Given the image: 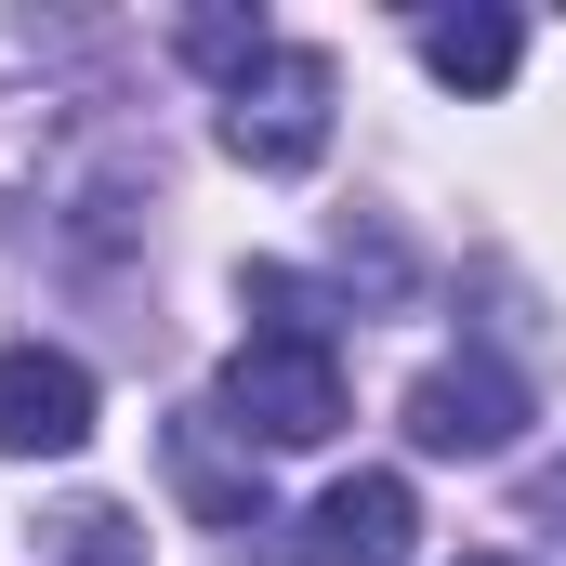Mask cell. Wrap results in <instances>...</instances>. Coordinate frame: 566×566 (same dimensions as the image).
I'll list each match as a JSON object with an SVG mask.
<instances>
[{"label": "cell", "instance_id": "1", "mask_svg": "<svg viewBox=\"0 0 566 566\" xmlns=\"http://www.w3.org/2000/svg\"><path fill=\"white\" fill-rule=\"evenodd\" d=\"M211 422L238 434V448H329V434H343V356L251 329V343L224 356V382H211Z\"/></svg>", "mask_w": 566, "mask_h": 566}, {"label": "cell", "instance_id": "2", "mask_svg": "<svg viewBox=\"0 0 566 566\" xmlns=\"http://www.w3.org/2000/svg\"><path fill=\"white\" fill-rule=\"evenodd\" d=\"M329 106H343L329 53L277 40V53L224 93V158H251V171H316V158H329Z\"/></svg>", "mask_w": 566, "mask_h": 566}, {"label": "cell", "instance_id": "3", "mask_svg": "<svg viewBox=\"0 0 566 566\" xmlns=\"http://www.w3.org/2000/svg\"><path fill=\"white\" fill-rule=\"evenodd\" d=\"M527 434V382L501 369V356H448L409 382V448L422 461H501Z\"/></svg>", "mask_w": 566, "mask_h": 566}, {"label": "cell", "instance_id": "4", "mask_svg": "<svg viewBox=\"0 0 566 566\" xmlns=\"http://www.w3.org/2000/svg\"><path fill=\"white\" fill-rule=\"evenodd\" d=\"M93 448V369L66 343H0V461H66Z\"/></svg>", "mask_w": 566, "mask_h": 566}, {"label": "cell", "instance_id": "5", "mask_svg": "<svg viewBox=\"0 0 566 566\" xmlns=\"http://www.w3.org/2000/svg\"><path fill=\"white\" fill-rule=\"evenodd\" d=\"M303 554H316V566H409V554H422V501H409V474H343V488H316Z\"/></svg>", "mask_w": 566, "mask_h": 566}, {"label": "cell", "instance_id": "6", "mask_svg": "<svg viewBox=\"0 0 566 566\" xmlns=\"http://www.w3.org/2000/svg\"><path fill=\"white\" fill-rule=\"evenodd\" d=\"M409 40H422V66L448 80V93H501V80L527 66V13H501V0H461V13H422Z\"/></svg>", "mask_w": 566, "mask_h": 566}, {"label": "cell", "instance_id": "7", "mask_svg": "<svg viewBox=\"0 0 566 566\" xmlns=\"http://www.w3.org/2000/svg\"><path fill=\"white\" fill-rule=\"evenodd\" d=\"M211 434H224V422L198 409V422L171 434V474H185V501H198V514H211V527L251 554V527H277V514H264V488H238V474H224V448H211Z\"/></svg>", "mask_w": 566, "mask_h": 566}, {"label": "cell", "instance_id": "8", "mask_svg": "<svg viewBox=\"0 0 566 566\" xmlns=\"http://www.w3.org/2000/svg\"><path fill=\"white\" fill-rule=\"evenodd\" d=\"M171 53H185L198 80H224V93H238V80L277 53V27H264V13H185V27H171Z\"/></svg>", "mask_w": 566, "mask_h": 566}, {"label": "cell", "instance_id": "9", "mask_svg": "<svg viewBox=\"0 0 566 566\" xmlns=\"http://www.w3.org/2000/svg\"><path fill=\"white\" fill-rule=\"evenodd\" d=\"M238 303H251V329H277V343H329V290L290 277V264H251V277H238Z\"/></svg>", "mask_w": 566, "mask_h": 566}, {"label": "cell", "instance_id": "10", "mask_svg": "<svg viewBox=\"0 0 566 566\" xmlns=\"http://www.w3.org/2000/svg\"><path fill=\"white\" fill-rule=\"evenodd\" d=\"M53 554L66 566H145V527L119 501H66V514H53Z\"/></svg>", "mask_w": 566, "mask_h": 566}, {"label": "cell", "instance_id": "11", "mask_svg": "<svg viewBox=\"0 0 566 566\" xmlns=\"http://www.w3.org/2000/svg\"><path fill=\"white\" fill-rule=\"evenodd\" d=\"M461 566H514V554H461Z\"/></svg>", "mask_w": 566, "mask_h": 566}]
</instances>
